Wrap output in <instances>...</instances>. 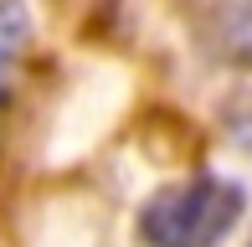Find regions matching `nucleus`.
<instances>
[{
    "label": "nucleus",
    "instance_id": "2",
    "mask_svg": "<svg viewBox=\"0 0 252 247\" xmlns=\"http://www.w3.org/2000/svg\"><path fill=\"white\" fill-rule=\"evenodd\" d=\"M26 47H31V16H26V0H0V98H5L10 83H16Z\"/></svg>",
    "mask_w": 252,
    "mask_h": 247
},
{
    "label": "nucleus",
    "instance_id": "1",
    "mask_svg": "<svg viewBox=\"0 0 252 247\" xmlns=\"http://www.w3.org/2000/svg\"><path fill=\"white\" fill-rule=\"evenodd\" d=\"M237 216H242V190L232 181L201 175L150 196V206L139 211V237L150 247H211L232 232Z\"/></svg>",
    "mask_w": 252,
    "mask_h": 247
}]
</instances>
